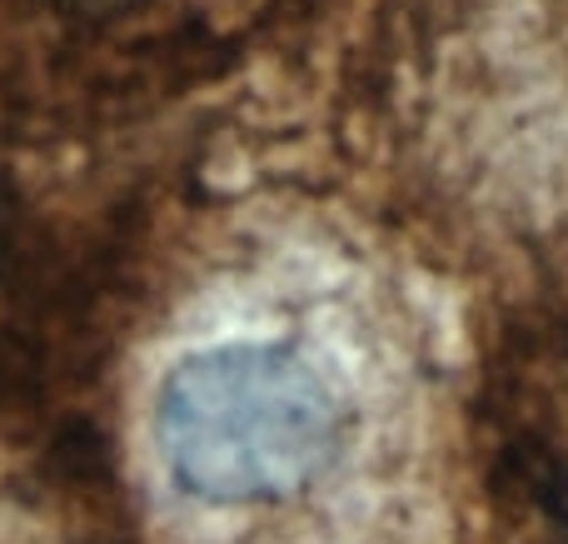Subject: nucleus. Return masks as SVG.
<instances>
[{"instance_id": "obj_1", "label": "nucleus", "mask_w": 568, "mask_h": 544, "mask_svg": "<svg viewBox=\"0 0 568 544\" xmlns=\"http://www.w3.org/2000/svg\"><path fill=\"white\" fill-rule=\"evenodd\" d=\"M334 395L290 350L220 345L160 385L155 440L180 490L210 505H260L304 490L334 455Z\"/></svg>"}]
</instances>
